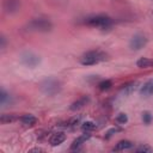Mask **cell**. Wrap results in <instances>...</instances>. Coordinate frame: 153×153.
Masks as SVG:
<instances>
[{
	"instance_id": "1",
	"label": "cell",
	"mask_w": 153,
	"mask_h": 153,
	"mask_svg": "<svg viewBox=\"0 0 153 153\" xmlns=\"http://www.w3.org/2000/svg\"><path fill=\"white\" fill-rule=\"evenodd\" d=\"M108 59V54L105 51L102 50H91L85 53L81 57H80V63L84 66H92V65H97L102 61H105Z\"/></svg>"
},
{
	"instance_id": "2",
	"label": "cell",
	"mask_w": 153,
	"mask_h": 153,
	"mask_svg": "<svg viewBox=\"0 0 153 153\" xmlns=\"http://www.w3.org/2000/svg\"><path fill=\"white\" fill-rule=\"evenodd\" d=\"M29 31H35V32H48L53 29V23L48 18H33L30 20L26 25Z\"/></svg>"
},
{
	"instance_id": "3",
	"label": "cell",
	"mask_w": 153,
	"mask_h": 153,
	"mask_svg": "<svg viewBox=\"0 0 153 153\" xmlns=\"http://www.w3.org/2000/svg\"><path fill=\"white\" fill-rule=\"evenodd\" d=\"M85 24L88 26H93V27L108 29L112 25V19L105 14H97V16H91V17L86 18Z\"/></svg>"
},
{
	"instance_id": "4",
	"label": "cell",
	"mask_w": 153,
	"mask_h": 153,
	"mask_svg": "<svg viewBox=\"0 0 153 153\" xmlns=\"http://www.w3.org/2000/svg\"><path fill=\"white\" fill-rule=\"evenodd\" d=\"M62 88V85L61 82L57 80V79H54V78H48L45 80H43L41 82V91L47 94V96H55L57 94Z\"/></svg>"
},
{
	"instance_id": "5",
	"label": "cell",
	"mask_w": 153,
	"mask_h": 153,
	"mask_svg": "<svg viewBox=\"0 0 153 153\" xmlns=\"http://www.w3.org/2000/svg\"><path fill=\"white\" fill-rule=\"evenodd\" d=\"M20 62L26 67L35 68L41 62V59L37 54H35L32 51H24L20 54Z\"/></svg>"
},
{
	"instance_id": "6",
	"label": "cell",
	"mask_w": 153,
	"mask_h": 153,
	"mask_svg": "<svg viewBox=\"0 0 153 153\" xmlns=\"http://www.w3.org/2000/svg\"><path fill=\"white\" fill-rule=\"evenodd\" d=\"M148 42V38L143 33H135L129 42V47L131 50H140L142 49Z\"/></svg>"
},
{
	"instance_id": "7",
	"label": "cell",
	"mask_w": 153,
	"mask_h": 153,
	"mask_svg": "<svg viewBox=\"0 0 153 153\" xmlns=\"http://www.w3.org/2000/svg\"><path fill=\"white\" fill-rule=\"evenodd\" d=\"M2 7L6 13L13 14V13L18 12L20 8V0H4Z\"/></svg>"
},
{
	"instance_id": "8",
	"label": "cell",
	"mask_w": 153,
	"mask_h": 153,
	"mask_svg": "<svg viewBox=\"0 0 153 153\" xmlns=\"http://www.w3.org/2000/svg\"><path fill=\"white\" fill-rule=\"evenodd\" d=\"M88 103H90V97H88V96H82V97L78 98L76 100H74V102L71 104L69 110H72V111H76V110L84 108V106H85L86 104H88Z\"/></svg>"
},
{
	"instance_id": "9",
	"label": "cell",
	"mask_w": 153,
	"mask_h": 153,
	"mask_svg": "<svg viewBox=\"0 0 153 153\" xmlns=\"http://www.w3.org/2000/svg\"><path fill=\"white\" fill-rule=\"evenodd\" d=\"M91 137V135L88 134V133H86L85 131V134H82V135H80L79 137H76L74 141H73V143L71 145V151H79L80 149V147L82 146V143L84 142H86L88 139Z\"/></svg>"
},
{
	"instance_id": "10",
	"label": "cell",
	"mask_w": 153,
	"mask_h": 153,
	"mask_svg": "<svg viewBox=\"0 0 153 153\" xmlns=\"http://www.w3.org/2000/svg\"><path fill=\"white\" fill-rule=\"evenodd\" d=\"M66 140V134L62 133V131H57V133H54L50 139H49V142L51 146H59L61 145L63 141Z\"/></svg>"
},
{
	"instance_id": "11",
	"label": "cell",
	"mask_w": 153,
	"mask_h": 153,
	"mask_svg": "<svg viewBox=\"0 0 153 153\" xmlns=\"http://www.w3.org/2000/svg\"><path fill=\"white\" fill-rule=\"evenodd\" d=\"M140 94L143 97H148L153 94V79L146 81L141 87H140Z\"/></svg>"
},
{
	"instance_id": "12",
	"label": "cell",
	"mask_w": 153,
	"mask_h": 153,
	"mask_svg": "<svg viewBox=\"0 0 153 153\" xmlns=\"http://www.w3.org/2000/svg\"><path fill=\"white\" fill-rule=\"evenodd\" d=\"M137 82L136 81H131V82H128V84H126V85H123L122 87H121V93L123 94V96H129V94H131L136 88H137Z\"/></svg>"
},
{
	"instance_id": "13",
	"label": "cell",
	"mask_w": 153,
	"mask_h": 153,
	"mask_svg": "<svg viewBox=\"0 0 153 153\" xmlns=\"http://www.w3.org/2000/svg\"><path fill=\"white\" fill-rule=\"evenodd\" d=\"M134 147V143L129 140H121L116 143V146L112 148V151H124V149H130Z\"/></svg>"
},
{
	"instance_id": "14",
	"label": "cell",
	"mask_w": 153,
	"mask_h": 153,
	"mask_svg": "<svg viewBox=\"0 0 153 153\" xmlns=\"http://www.w3.org/2000/svg\"><path fill=\"white\" fill-rule=\"evenodd\" d=\"M19 120H20V122H22L24 126H29V127L35 126V124L37 123V118H36L33 115H31V114H25V115L20 116Z\"/></svg>"
},
{
	"instance_id": "15",
	"label": "cell",
	"mask_w": 153,
	"mask_h": 153,
	"mask_svg": "<svg viewBox=\"0 0 153 153\" xmlns=\"http://www.w3.org/2000/svg\"><path fill=\"white\" fill-rule=\"evenodd\" d=\"M136 66L139 68H153V59L141 57L136 61Z\"/></svg>"
},
{
	"instance_id": "16",
	"label": "cell",
	"mask_w": 153,
	"mask_h": 153,
	"mask_svg": "<svg viewBox=\"0 0 153 153\" xmlns=\"http://www.w3.org/2000/svg\"><path fill=\"white\" fill-rule=\"evenodd\" d=\"M0 102H1V105L2 106H6V104L7 103H12V97H11V94L10 93H7L4 88L1 90V94H0Z\"/></svg>"
},
{
	"instance_id": "17",
	"label": "cell",
	"mask_w": 153,
	"mask_h": 153,
	"mask_svg": "<svg viewBox=\"0 0 153 153\" xmlns=\"http://www.w3.org/2000/svg\"><path fill=\"white\" fill-rule=\"evenodd\" d=\"M16 115L14 114H2L1 116H0V122L2 123V124H5V123H11V122H14L16 121Z\"/></svg>"
},
{
	"instance_id": "18",
	"label": "cell",
	"mask_w": 153,
	"mask_h": 153,
	"mask_svg": "<svg viewBox=\"0 0 153 153\" xmlns=\"http://www.w3.org/2000/svg\"><path fill=\"white\" fill-rule=\"evenodd\" d=\"M81 129H82L84 133H85V131H86V133H90V131H92V130L96 129V124H94L93 122H91V121H86V122L82 123Z\"/></svg>"
},
{
	"instance_id": "19",
	"label": "cell",
	"mask_w": 153,
	"mask_h": 153,
	"mask_svg": "<svg viewBox=\"0 0 153 153\" xmlns=\"http://www.w3.org/2000/svg\"><path fill=\"white\" fill-rule=\"evenodd\" d=\"M111 86H112V81L109 80V79L102 80V81L98 84V88H99L100 91H106V90H109Z\"/></svg>"
},
{
	"instance_id": "20",
	"label": "cell",
	"mask_w": 153,
	"mask_h": 153,
	"mask_svg": "<svg viewBox=\"0 0 153 153\" xmlns=\"http://www.w3.org/2000/svg\"><path fill=\"white\" fill-rule=\"evenodd\" d=\"M141 118H142V122L145 124H151V122L153 120V116H152V114L149 111H143L141 114Z\"/></svg>"
},
{
	"instance_id": "21",
	"label": "cell",
	"mask_w": 153,
	"mask_h": 153,
	"mask_svg": "<svg viewBox=\"0 0 153 153\" xmlns=\"http://www.w3.org/2000/svg\"><path fill=\"white\" fill-rule=\"evenodd\" d=\"M116 122L120 123V124H126V123L128 122V116H127L126 114L121 112V114H118V115L116 116Z\"/></svg>"
},
{
	"instance_id": "22",
	"label": "cell",
	"mask_w": 153,
	"mask_h": 153,
	"mask_svg": "<svg viewBox=\"0 0 153 153\" xmlns=\"http://www.w3.org/2000/svg\"><path fill=\"white\" fill-rule=\"evenodd\" d=\"M135 152H147V153H149V152H153V148H151L149 146H146V145H141V146L135 148Z\"/></svg>"
},
{
	"instance_id": "23",
	"label": "cell",
	"mask_w": 153,
	"mask_h": 153,
	"mask_svg": "<svg viewBox=\"0 0 153 153\" xmlns=\"http://www.w3.org/2000/svg\"><path fill=\"white\" fill-rule=\"evenodd\" d=\"M122 129L121 128H111V129H109L106 133H105V139H110L115 133H117V131H121Z\"/></svg>"
},
{
	"instance_id": "24",
	"label": "cell",
	"mask_w": 153,
	"mask_h": 153,
	"mask_svg": "<svg viewBox=\"0 0 153 153\" xmlns=\"http://www.w3.org/2000/svg\"><path fill=\"white\" fill-rule=\"evenodd\" d=\"M0 41H1V49H5V47H6V37L5 36H1V38H0Z\"/></svg>"
},
{
	"instance_id": "25",
	"label": "cell",
	"mask_w": 153,
	"mask_h": 153,
	"mask_svg": "<svg viewBox=\"0 0 153 153\" xmlns=\"http://www.w3.org/2000/svg\"><path fill=\"white\" fill-rule=\"evenodd\" d=\"M30 152H43V149H42V148H39V147H36V148L30 149Z\"/></svg>"
}]
</instances>
